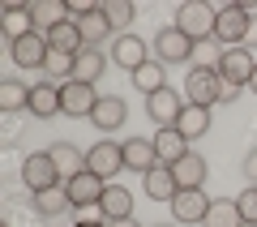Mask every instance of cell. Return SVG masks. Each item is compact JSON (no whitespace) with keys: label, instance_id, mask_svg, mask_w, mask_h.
<instances>
[{"label":"cell","instance_id":"cell-31","mask_svg":"<svg viewBox=\"0 0 257 227\" xmlns=\"http://www.w3.org/2000/svg\"><path fill=\"white\" fill-rule=\"evenodd\" d=\"M0 107H5V111H22V107H30V86L18 82V77L0 82Z\"/></svg>","mask_w":257,"mask_h":227},{"label":"cell","instance_id":"cell-19","mask_svg":"<svg viewBox=\"0 0 257 227\" xmlns=\"http://www.w3.org/2000/svg\"><path fill=\"white\" fill-rule=\"evenodd\" d=\"M172 176H176V184H180V189H202L206 176H210V163H206V155L189 150L180 163H172Z\"/></svg>","mask_w":257,"mask_h":227},{"label":"cell","instance_id":"cell-35","mask_svg":"<svg viewBox=\"0 0 257 227\" xmlns=\"http://www.w3.org/2000/svg\"><path fill=\"white\" fill-rule=\"evenodd\" d=\"M244 47H248V52H253V47H257V13H253V22H248V35H244Z\"/></svg>","mask_w":257,"mask_h":227},{"label":"cell","instance_id":"cell-12","mask_svg":"<svg viewBox=\"0 0 257 227\" xmlns=\"http://www.w3.org/2000/svg\"><path fill=\"white\" fill-rule=\"evenodd\" d=\"M124 172H155L159 167V150H155V137H124Z\"/></svg>","mask_w":257,"mask_h":227},{"label":"cell","instance_id":"cell-18","mask_svg":"<svg viewBox=\"0 0 257 227\" xmlns=\"http://www.w3.org/2000/svg\"><path fill=\"white\" fill-rule=\"evenodd\" d=\"M47 47H52L56 56H82L86 52V39H82V26L77 22H60L56 30H47Z\"/></svg>","mask_w":257,"mask_h":227},{"label":"cell","instance_id":"cell-36","mask_svg":"<svg viewBox=\"0 0 257 227\" xmlns=\"http://www.w3.org/2000/svg\"><path fill=\"white\" fill-rule=\"evenodd\" d=\"M73 227H111V223H103V218H82V223H73Z\"/></svg>","mask_w":257,"mask_h":227},{"label":"cell","instance_id":"cell-32","mask_svg":"<svg viewBox=\"0 0 257 227\" xmlns=\"http://www.w3.org/2000/svg\"><path fill=\"white\" fill-rule=\"evenodd\" d=\"M99 9H103V18L111 22V30H124L128 22H133V5H128V0H103Z\"/></svg>","mask_w":257,"mask_h":227},{"label":"cell","instance_id":"cell-4","mask_svg":"<svg viewBox=\"0 0 257 227\" xmlns=\"http://www.w3.org/2000/svg\"><path fill=\"white\" fill-rule=\"evenodd\" d=\"M193 52H197V43H193L180 26H163L155 35V60L163 64V69H167V64H189Z\"/></svg>","mask_w":257,"mask_h":227},{"label":"cell","instance_id":"cell-2","mask_svg":"<svg viewBox=\"0 0 257 227\" xmlns=\"http://www.w3.org/2000/svg\"><path fill=\"white\" fill-rule=\"evenodd\" d=\"M214 69H219L223 86H231V90H244V86L253 82L257 56L248 52V47H223V52H219V60H214Z\"/></svg>","mask_w":257,"mask_h":227},{"label":"cell","instance_id":"cell-14","mask_svg":"<svg viewBox=\"0 0 257 227\" xmlns=\"http://www.w3.org/2000/svg\"><path fill=\"white\" fill-rule=\"evenodd\" d=\"M30 22H35L39 35H47V30H56L60 22H73V9L64 5V0H35V5H26Z\"/></svg>","mask_w":257,"mask_h":227},{"label":"cell","instance_id":"cell-16","mask_svg":"<svg viewBox=\"0 0 257 227\" xmlns=\"http://www.w3.org/2000/svg\"><path fill=\"white\" fill-rule=\"evenodd\" d=\"M64 189H69V197H73V210H86V206H99L103 201L107 180H99L94 172H82V176H73V180H64Z\"/></svg>","mask_w":257,"mask_h":227},{"label":"cell","instance_id":"cell-24","mask_svg":"<svg viewBox=\"0 0 257 227\" xmlns=\"http://www.w3.org/2000/svg\"><path fill=\"white\" fill-rule=\"evenodd\" d=\"M107 60H111V52H103V47H86V52L73 60V82H90L94 86L103 77V64H107Z\"/></svg>","mask_w":257,"mask_h":227},{"label":"cell","instance_id":"cell-9","mask_svg":"<svg viewBox=\"0 0 257 227\" xmlns=\"http://www.w3.org/2000/svg\"><path fill=\"white\" fill-rule=\"evenodd\" d=\"M184 103H189V99H180L172 86H163L159 94H150V99H146V111H150V120H155L159 129H176V120H180Z\"/></svg>","mask_w":257,"mask_h":227},{"label":"cell","instance_id":"cell-30","mask_svg":"<svg viewBox=\"0 0 257 227\" xmlns=\"http://www.w3.org/2000/svg\"><path fill=\"white\" fill-rule=\"evenodd\" d=\"M30 30H35V22H30L26 5H9V9H5V35H9V43H18V39H26Z\"/></svg>","mask_w":257,"mask_h":227},{"label":"cell","instance_id":"cell-21","mask_svg":"<svg viewBox=\"0 0 257 227\" xmlns=\"http://www.w3.org/2000/svg\"><path fill=\"white\" fill-rule=\"evenodd\" d=\"M176 133L184 137V142H202L206 133H210V107H197V103H184L180 120H176Z\"/></svg>","mask_w":257,"mask_h":227},{"label":"cell","instance_id":"cell-37","mask_svg":"<svg viewBox=\"0 0 257 227\" xmlns=\"http://www.w3.org/2000/svg\"><path fill=\"white\" fill-rule=\"evenodd\" d=\"M111 227H142L138 218H120V223H111Z\"/></svg>","mask_w":257,"mask_h":227},{"label":"cell","instance_id":"cell-11","mask_svg":"<svg viewBox=\"0 0 257 227\" xmlns=\"http://www.w3.org/2000/svg\"><path fill=\"white\" fill-rule=\"evenodd\" d=\"M124 120H128V103L120 94H103L94 103V111H90V125L99 133H116V129H124Z\"/></svg>","mask_w":257,"mask_h":227},{"label":"cell","instance_id":"cell-6","mask_svg":"<svg viewBox=\"0 0 257 227\" xmlns=\"http://www.w3.org/2000/svg\"><path fill=\"white\" fill-rule=\"evenodd\" d=\"M22 184H26L30 193H43V189H56V184H64V180H60V172H56L52 155H47V150H35V155L22 159Z\"/></svg>","mask_w":257,"mask_h":227},{"label":"cell","instance_id":"cell-8","mask_svg":"<svg viewBox=\"0 0 257 227\" xmlns=\"http://www.w3.org/2000/svg\"><path fill=\"white\" fill-rule=\"evenodd\" d=\"M9 56L18 69H43L47 56H52V47H47V35H39V30H30L26 39H18V43H9Z\"/></svg>","mask_w":257,"mask_h":227},{"label":"cell","instance_id":"cell-1","mask_svg":"<svg viewBox=\"0 0 257 227\" xmlns=\"http://www.w3.org/2000/svg\"><path fill=\"white\" fill-rule=\"evenodd\" d=\"M223 77L214 64H202V69H189V77H184V99L197 103V107H214V103H223Z\"/></svg>","mask_w":257,"mask_h":227},{"label":"cell","instance_id":"cell-26","mask_svg":"<svg viewBox=\"0 0 257 227\" xmlns=\"http://www.w3.org/2000/svg\"><path fill=\"white\" fill-rule=\"evenodd\" d=\"M155 150H159V163H167V167H172V163H180V159L189 155L193 146L184 142V137L176 133V129H159V133H155Z\"/></svg>","mask_w":257,"mask_h":227},{"label":"cell","instance_id":"cell-38","mask_svg":"<svg viewBox=\"0 0 257 227\" xmlns=\"http://www.w3.org/2000/svg\"><path fill=\"white\" fill-rule=\"evenodd\" d=\"M248 90H253V94H257V69H253V82H248Z\"/></svg>","mask_w":257,"mask_h":227},{"label":"cell","instance_id":"cell-13","mask_svg":"<svg viewBox=\"0 0 257 227\" xmlns=\"http://www.w3.org/2000/svg\"><path fill=\"white\" fill-rule=\"evenodd\" d=\"M103 94H94V86L90 82H69V86H60V107H64V116H86L90 120V111H94V103H99Z\"/></svg>","mask_w":257,"mask_h":227},{"label":"cell","instance_id":"cell-17","mask_svg":"<svg viewBox=\"0 0 257 227\" xmlns=\"http://www.w3.org/2000/svg\"><path fill=\"white\" fill-rule=\"evenodd\" d=\"M103 214V223H120V218H133V193L124 184H107L103 189V201L94 206Z\"/></svg>","mask_w":257,"mask_h":227},{"label":"cell","instance_id":"cell-7","mask_svg":"<svg viewBox=\"0 0 257 227\" xmlns=\"http://www.w3.org/2000/svg\"><path fill=\"white\" fill-rule=\"evenodd\" d=\"M248 22H253V13H248L244 5H227V9H219V22H214V39H219L223 47H244Z\"/></svg>","mask_w":257,"mask_h":227},{"label":"cell","instance_id":"cell-40","mask_svg":"<svg viewBox=\"0 0 257 227\" xmlns=\"http://www.w3.org/2000/svg\"><path fill=\"white\" fill-rule=\"evenodd\" d=\"M159 227H172V223H159Z\"/></svg>","mask_w":257,"mask_h":227},{"label":"cell","instance_id":"cell-29","mask_svg":"<svg viewBox=\"0 0 257 227\" xmlns=\"http://www.w3.org/2000/svg\"><path fill=\"white\" fill-rule=\"evenodd\" d=\"M77 26H82V39H86V47H99L103 43V35H111V22L103 18V9L94 5V9H86L82 18H73Z\"/></svg>","mask_w":257,"mask_h":227},{"label":"cell","instance_id":"cell-20","mask_svg":"<svg viewBox=\"0 0 257 227\" xmlns=\"http://www.w3.org/2000/svg\"><path fill=\"white\" fill-rule=\"evenodd\" d=\"M47 155H52V163H56V172H60V180H73V176L86 172V150H77L73 142L47 146Z\"/></svg>","mask_w":257,"mask_h":227},{"label":"cell","instance_id":"cell-15","mask_svg":"<svg viewBox=\"0 0 257 227\" xmlns=\"http://www.w3.org/2000/svg\"><path fill=\"white\" fill-rule=\"evenodd\" d=\"M30 116L35 120H52V116H64V107H60V86L56 82H35L30 86Z\"/></svg>","mask_w":257,"mask_h":227},{"label":"cell","instance_id":"cell-34","mask_svg":"<svg viewBox=\"0 0 257 227\" xmlns=\"http://www.w3.org/2000/svg\"><path fill=\"white\" fill-rule=\"evenodd\" d=\"M244 176H248V180L257 184V146H253V150L244 155Z\"/></svg>","mask_w":257,"mask_h":227},{"label":"cell","instance_id":"cell-10","mask_svg":"<svg viewBox=\"0 0 257 227\" xmlns=\"http://www.w3.org/2000/svg\"><path fill=\"white\" fill-rule=\"evenodd\" d=\"M206 210H210L206 189H180L172 197V218L176 223H206Z\"/></svg>","mask_w":257,"mask_h":227},{"label":"cell","instance_id":"cell-23","mask_svg":"<svg viewBox=\"0 0 257 227\" xmlns=\"http://www.w3.org/2000/svg\"><path fill=\"white\" fill-rule=\"evenodd\" d=\"M142 189H146V197H150V201H172L176 193H180V184H176L172 167H167V163H159L155 172H146V176H142Z\"/></svg>","mask_w":257,"mask_h":227},{"label":"cell","instance_id":"cell-39","mask_svg":"<svg viewBox=\"0 0 257 227\" xmlns=\"http://www.w3.org/2000/svg\"><path fill=\"white\" fill-rule=\"evenodd\" d=\"M240 227H257V223H240Z\"/></svg>","mask_w":257,"mask_h":227},{"label":"cell","instance_id":"cell-5","mask_svg":"<svg viewBox=\"0 0 257 227\" xmlns=\"http://www.w3.org/2000/svg\"><path fill=\"white\" fill-rule=\"evenodd\" d=\"M86 172H94L99 180H107V184H111V176L124 172V146L111 142V137L94 142L90 150H86Z\"/></svg>","mask_w":257,"mask_h":227},{"label":"cell","instance_id":"cell-33","mask_svg":"<svg viewBox=\"0 0 257 227\" xmlns=\"http://www.w3.org/2000/svg\"><path fill=\"white\" fill-rule=\"evenodd\" d=\"M236 206H240V218H244V223H257V184H248V189L240 193Z\"/></svg>","mask_w":257,"mask_h":227},{"label":"cell","instance_id":"cell-22","mask_svg":"<svg viewBox=\"0 0 257 227\" xmlns=\"http://www.w3.org/2000/svg\"><path fill=\"white\" fill-rule=\"evenodd\" d=\"M111 60H116L120 69L138 73L142 64L150 60V56H146V43H142L138 35H116V43H111Z\"/></svg>","mask_w":257,"mask_h":227},{"label":"cell","instance_id":"cell-25","mask_svg":"<svg viewBox=\"0 0 257 227\" xmlns=\"http://www.w3.org/2000/svg\"><path fill=\"white\" fill-rule=\"evenodd\" d=\"M30 197H35V214H43V218H56V214H64V210H73V197H69L64 184L43 189V193H30Z\"/></svg>","mask_w":257,"mask_h":227},{"label":"cell","instance_id":"cell-28","mask_svg":"<svg viewBox=\"0 0 257 227\" xmlns=\"http://www.w3.org/2000/svg\"><path fill=\"white\" fill-rule=\"evenodd\" d=\"M128 82H133V86H138V90L150 99V94H159V90L167 86V69H163L159 60H146L138 73H128Z\"/></svg>","mask_w":257,"mask_h":227},{"label":"cell","instance_id":"cell-3","mask_svg":"<svg viewBox=\"0 0 257 227\" xmlns=\"http://www.w3.org/2000/svg\"><path fill=\"white\" fill-rule=\"evenodd\" d=\"M214 22H219V13H214L206 0H189V5H180V13H176V26H180L193 43L214 39Z\"/></svg>","mask_w":257,"mask_h":227},{"label":"cell","instance_id":"cell-27","mask_svg":"<svg viewBox=\"0 0 257 227\" xmlns=\"http://www.w3.org/2000/svg\"><path fill=\"white\" fill-rule=\"evenodd\" d=\"M240 206L236 197H210V210H206V223L202 227H240Z\"/></svg>","mask_w":257,"mask_h":227}]
</instances>
